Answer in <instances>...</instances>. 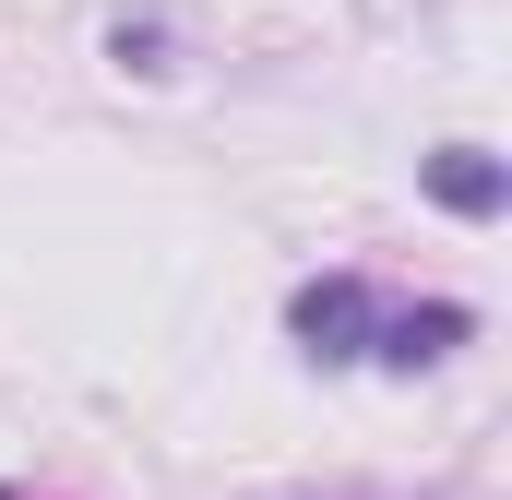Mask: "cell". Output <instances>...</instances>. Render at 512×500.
Returning <instances> with one entry per match:
<instances>
[{"mask_svg": "<svg viewBox=\"0 0 512 500\" xmlns=\"http://www.w3.org/2000/svg\"><path fill=\"white\" fill-rule=\"evenodd\" d=\"M382 286L370 274H310L298 298H286V334H298V358H322V370H358L370 346H382Z\"/></svg>", "mask_w": 512, "mask_h": 500, "instance_id": "6da1fadb", "label": "cell"}, {"mask_svg": "<svg viewBox=\"0 0 512 500\" xmlns=\"http://www.w3.org/2000/svg\"><path fill=\"white\" fill-rule=\"evenodd\" d=\"M453 346H477V310H465V298H417V310L393 298L370 370H429V358H453Z\"/></svg>", "mask_w": 512, "mask_h": 500, "instance_id": "7a4b0ae2", "label": "cell"}, {"mask_svg": "<svg viewBox=\"0 0 512 500\" xmlns=\"http://www.w3.org/2000/svg\"><path fill=\"white\" fill-rule=\"evenodd\" d=\"M417 179H429V203H441V215H465V227L512 215V167L489 155V143H441V155H429Z\"/></svg>", "mask_w": 512, "mask_h": 500, "instance_id": "3957f363", "label": "cell"}]
</instances>
